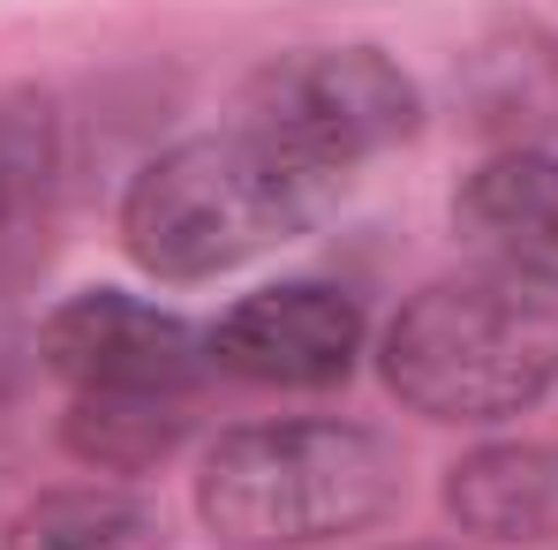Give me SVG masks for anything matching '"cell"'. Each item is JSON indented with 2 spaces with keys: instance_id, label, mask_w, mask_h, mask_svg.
Returning <instances> with one entry per match:
<instances>
[{
  "instance_id": "6da1fadb",
  "label": "cell",
  "mask_w": 558,
  "mask_h": 550,
  "mask_svg": "<svg viewBox=\"0 0 558 550\" xmlns=\"http://www.w3.org/2000/svg\"><path fill=\"white\" fill-rule=\"evenodd\" d=\"M385 384L430 423H498L558 384V279L483 272L423 286L385 332Z\"/></svg>"
},
{
  "instance_id": "7a4b0ae2",
  "label": "cell",
  "mask_w": 558,
  "mask_h": 550,
  "mask_svg": "<svg viewBox=\"0 0 558 550\" xmlns=\"http://www.w3.org/2000/svg\"><path fill=\"white\" fill-rule=\"evenodd\" d=\"M400 505V460L355 423H257L219 438L196 513L234 550H310L363 536Z\"/></svg>"
},
{
  "instance_id": "3957f363",
  "label": "cell",
  "mask_w": 558,
  "mask_h": 550,
  "mask_svg": "<svg viewBox=\"0 0 558 550\" xmlns=\"http://www.w3.org/2000/svg\"><path fill=\"white\" fill-rule=\"evenodd\" d=\"M317 204L325 182L287 167L250 129H227V136H189L136 174L121 204V242L159 279H219L265 257L272 242H294L317 219Z\"/></svg>"
},
{
  "instance_id": "277c9868",
  "label": "cell",
  "mask_w": 558,
  "mask_h": 550,
  "mask_svg": "<svg viewBox=\"0 0 558 550\" xmlns=\"http://www.w3.org/2000/svg\"><path fill=\"white\" fill-rule=\"evenodd\" d=\"M415 121H423V91L377 46L279 53L242 91V129L257 144H272L287 167H302L310 182H332L377 151H392L400 136H415Z\"/></svg>"
},
{
  "instance_id": "5b68a950",
  "label": "cell",
  "mask_w": 558,
  "mask_h": 550,
  "mask_svg": "<svg viewBox=\"0 0 558 550\" xmlns=\"http://www.w3.org/2000/svg\"><path fill=\"white\" fill-rule=\"evenodd\" d=\"M46 369L76 392V400H106V407H182L196 377L211 369V340L189 332L174 309L136 302L92 286L76 302H61L38 332Z\"/></svg>"
},
{
  "instance_id": "8992f818",
  "label": "cell",
  "mask_w": 558,
  "mask_h": 550,
  "mask_svg": "<svg viewBox=\"0 0 558 550\" xmlns=\"http://www.w3.org/2000/svg\"><path fill=\"white\" fill-rule=\"evenodd\" d=\"M355 347H363V309L317 279L234 302L211 332V363L250 384H332L355 369Z\"/></svg>"
},
{
  "instance_id": "52a82bcc",
  "label": "cell",
  "mask_w": 558,
  "mask_h": 550,
  "mask_svg": "<svg viewBox=\"0 0 558 550\" xmlns=\"http://www.w3.org/2000/svg\"><path fill=\"white\" fill-rule=\"evenodd\" d=\"M461 234L506 272L558 279V159L551 151H506L475 167L453 196Z\"/></svg>"
},
{
  "instance_id": "ba28073f",
  "label": "cell",
  "mask_w": 558,
  "mask_h": 550,
  "mask_svg": "<svg viewBox=\"0 0 558 550\" xmlns=\"http://www.w3.org/2000/svg\"><path fill=\"white\" fill-rule=\"evenodd\" d=\"M446 505L475 536H529V543H544V536H558V453H544V445L475 453L468 467H453Z\"/></svg>"
},
{
  "instance_id": "9c48e42d",
  "label": "cell",
  "mask_w": 558,
  "mask_h": 550,
  "mask_svg": "<svg viewBox=\"0 0 558 550\" xmlns=\"http://www.w3.org/2000/svg\"><path fill=\"white\" fill-rule=\"evenodd\" d=\"M0 550H167V528L129 490H46L8 521Z\"/></svg>"
},
{
  "instance_id": "30bf717a",
  "label": "cell",
  "mask_w": 558,
  "mask_h": 550,
  "mask_svg": "<svg viewBox=\"0 0 558 550\" xmlns=\"http://www.w3.org/2000/svg\"><path fill=\"white\" fill-rule=\"evenodd\" d=\"M46 219V129L23 113H0V384L15 369V317H8V286L23 272L31 242Z\"/></svg>"
},
{
  "instance_id": "8fae6325",
  "label": "cell",
  "mask_w": 558,
  "mask_h": 550,
  "mask_svg": "<svg viewBox=\"0 0 558 550\" xmlns=\"http://www.w3.org/2000/svg\"><path fill=\"white\" fill-rule=\"evenodd\" d=\"M182 407H106V400H76V415H69V445L92 460V467H113V475H129V467H144V460H159L174 438H182Z\"/></svg>"
}]
</instances>
